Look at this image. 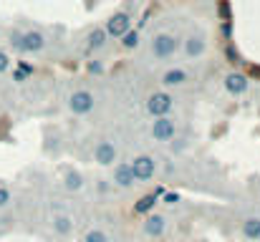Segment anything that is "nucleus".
<instances>
[{"mask_svg":"<svg viewBox=\"0 0 260 242\" xmlns=\"http://www.w3.org/2000/svg\"><path fill=\"white\" fill-rule=\"evenodd\" d=\"M149 51H152V56L154 58H172L174 53L179 51V38L172 36V33H157L154 38H152V46H149Z\"/></svg>","mask_w":260,"mask_h":242,"instance_id":"nucleus-1","label":"nucleus"},{"mask_svg":"<svg viewBox=\"0 0 260 242\" xmlns=\"http://www.w3.org/2000/svg\"><path fill=\"white\" fill-rule=\"evenodd\" d=\"M172 109H174V96L170 91H154V93L147 98V111H149V116H154V119L170 116Z\"/></svg>","mask_w":260,"mask_h":242,"instance_id":"nucleus-2","label":"nucleus"},{"mask_svg":"<svg viewBox=\"0 0 260 242\" xmlns=\"http://www.w3.org/2000/svg\"><path fill=\"white\" fill-rule=\"evenodd\" d=\"M93 106H96L93 93L86 91V88H79V91H74V93L69 96V111H71L74 116H86V114L93 111Z\"/></svg>","mask_w":260,"mask_h":242,"instance_id":"nucleus-3","label":"nucleus"},{"mask_svg":"<svg viewBox=\"0 0 260 242\" xmlns=\"http://www.w3.org/2000/svg\"><path fill=\"white\" fill-rule=\"evenodd\" d=\"M129 166H132V174H134L137 182H149V179H154V174H157V159L149 157V154L134 157Z\"/></svg>","mask_w":260,"mask_h":242,"instance_id":"nucleus-4","label":"nucleus"},{"mask_svg":"<svg viewBox=\"0 0 260 242\" xmlns=\"http://www.w3.org/2000/svg\"><path fill=\"white\" fill-rule=\"evenodd\" d=\"M152 139L154 142H172L174 134H177V121H174L172 116H159V119H154L152 121Z\"/></svg>","mask_w":260,"mask_h":242,"instance_id":"nucleus-5","label":"nucleus"},{"mask_svg":"<svg viewBox=\"0 0 260 242\" xmlns=\"http://www.w3.org/2000/svg\"><path fill=\"white\" fill-rule=\"evenodd\" d=\"M126 30H132V15L129 13H114L109 20H106V25H104V33H106V38H121Z\"/></svg>","mask_w":260,"mask_h":242,"instance_id":"nucleus-6","label":"nucleus"},{"mask_svg":"<svg viewBox=\"0 0 260 242\" xmlns=\"http://www.w3.org/2000/svg\"><path fill=\"white\" fill-rule=\"evenodd\" d=\"M119 157V149H116V144L114 142H99L96 147H93V161L96 164H101V166H114V161Z\"/></svg>","mask_w":260,"mask_h":242,"instance_id":"nucleus-7","label":"nucleus"},{"mask_svg":"<svg viewBox=\"0 0 260 242\" xmlns=\"http://www.w3.org/2000/svg\"><path fill=\"white\" fill-rule=\"evenodd\" d=\"M46 46V36L41 30H25L20 33V53H38Z\"/></svg>","mask_w":260,"mask_h":242,"instance_id":"nucleus-8","label":"nucleus"},{"mask_svg":"<svg viewBox=\"0 0 260 242\" xmlns=\"http://www.w3.org/2000/svg\"><path fill=\"white\" fill-rule=\"evenodd\" d=\"M165 230H167V217L159 215V212H149L147 220H144V235L157 240V237L165 235Z\"/></svg>","mask_w":260,"mask_h":242,"instance_id":"nucleus-9","label":"nucleus"},{"mask_svg":"<svg viewBox=\"0 0 260 242\" xmlns=\"http://www.w3.org/2000/svg\"><path fill=\"white\" fill-rule=\"evenodd\" d=\"M111 182H114L116 187H121V189H129V187H134V184H137V179H134V174H132L129 161H121V164H116V166H114Z\"/></svg>","mask_w":260,"mask_h":242,"instance_id":"nucleus-10","label":"nucleus"},{"mask_svg":"<svg viewBox=\"0 0 260 242\" xmlns=\"http://www.w3.org/2000/svg\"><path fill=\"white\" fill-rule=\"evenodd\" d=\"M248 86H250V81L245 74H240V71H230L228 76H225V88H228V93H233V96H243L245 91H248Z\"/></svg>","mask_w":260,"mask_h":242,"instance_id":"nucleus-11","label":"nucleus"},{"mask_svg":"<svg viewBox=\"0 0 260 242\" xmlns=\"http://www.w3.org/2000/svg\"><path fill=\"white\" fill-rule=\"evenodd\" d=\"M51 227H53V232L58 235V237H69L71 232H74V220L69 217V215H53L51 217Z\"/></svg>","mask_w":260,"mask_h":242,"instance_id":"nucleus-12","label":"nucleus"},{"mask_svg":"<svg viewBox=\"0 0 260 242\" xmlns=\"http://www.w3.org/2000/svg\"><path fill=\"white\" fill-rule=\"evenodd\" d=\"M187 81H189V74L184 68H170L162 76V86L165 88H177V86H184Z\"/></svg>","mask_w":260,"mask_h":242,"instance_id":"nucleus-13","label":"nucleus"},{"mask_svg":"<svg viewBox=\"0 0 260 242\" xmlns=\"http://www.w3.org/2000/svg\"><path fill=\"white\" fill-rule=\"evenodd\" d=\"M205 48H207V43H205V38L202 36H189L187 41H184V56L187 58H200L202 53H205Z\"/></svg>","mask_w":260,"mask_h":242,"instance_id":"nucleus-14","label":"nucleus"},{"mask_svg":"<svg viewBox=\"0 0 260 242\" xmlns=\"http://www.w3.org/2000/svg\"><path fill=\"white\" fill-rule=\"evenodd\" d=\"M240 232H243V237L248 242H258L260 240V217H248L243 222Z\"/></svg>","mask_w":260,"mask_h":242,"instance_id":"nucleus-15","label":"nucleus"},{"mask_svg":"<svg viewBox=\"0 0 260 242\" xmlns=\"http://www.w3.org/2000/svg\"><path fill=\"white\" fill-rule=\"evenodd\" d=\"M63 187H66L69 192H79V189L84 187V177H81V171H76V169H66V171H63Z\"/></svg>","mask_w":260,"mask_h":242,"instance_id":"nucleus-16","label":"nucleus"},{"mask_svg":"<svg viewBox=\"0 0 260 242\" xmlns=\"http://www.w3.org/2000/svg\"><path fill=\"white\" fill-rule=\"evenodd\" d=\"M154 204H157V197H154V194H147V197H142V199L134 204V212H137V215H149V212H154Z\"/></svg>","mask_w":260,"mask_h":242,"instance_id":"nucleus-17","label":"nucleus"},{"mask_svg":"<svg viewBox=\"0 0 260 242\" xmlns=\"http://www.w3.org/2000/svg\"><path fill=\"white\" fill-rule=\"evenodd\" d=\"M104 43H106V33H104V28H93L91 36H88V48H91V51H101Z\"/></svg>","mask_w":260,"mask_h":242,"instance_id":"nucleus-18","label":"nucleus"},{"mask_svg":"<svg viewBox=\"0 0 260 242\" xmlns=\"http://www.w3.org/2000/svg\"><path fill=\"white\" fill-rule=\"evenodd\" d=\"M121 46L129 48V51L137 48V46H139V30H126V33L121 36Z\"/></svg>","mask_w":260,"mask_h":242,"instance_id":"nucleus-19","label":"nucleus"},{"mask_svg":"<svg viewBox=\"0 0 260 242\" xmlns=\"http://www.w3.org/2000/svg\"><path fill=\"white\" fill-rule=\"evenodd\" d=\"M84 242H109V235L104 230L93 227V230H88L86 235H84Z\"/></svg>","mask_w":260,"mask_h":242,"instance_id":"nucleus-20","label":"nucleus"},{"mask_svg":"<svg viewBox=\"0 0 260 242\" xmlns=\"http://www.w3.org/2000/svg\"><path fill=\"white\" fill-rule=\"evenodd\" d=\"M10 202H13V194H10V189L0 184V210H5V207H10Z\"/></svg>","mask_w":260,"mask_h":242,"instance_id":"nucleus-21","label":"nucleus"},{"mask_svg":"<svg viewBox=\"0 0 260 242\" xmlns=\"http://www.w3.org/2000/svg\"><path fill=\"white\" fill-rule=\"evenodd\" d=\"M8 68H10V56L5 51H0V74H5Z\"/></svg>","mask_w":260,"mask_h":242,"instance_id":"nucleus-22","label":"nucleus"},{"mask_svg":"<svg viewBox=\"0 0 260 242\" xmlns=\"http://www.w3.org/2000/svg\"><path fill=\"white\" fill-rule=\"evenodd\" d=\"M10 46H13L15 51H20V33H18V30L10 33Z\"/></svg>","mask_w":260,"mask_h":242,"instance_id":"nucleus-23","label":"nucleus"},{"mask_svg":"<svg viewBox=\"0 0 260 242\" xmlns=\"http://www.w3.org/2000/svg\"><path fill=\"white\" fill-rule=\"evenodd\" d=\"M228 58H230V63H238V58H240V56H238V51H235L233 46H228Z\"/></svg>","mask_w":260,"mask_h":242,"instance_id":"nucleus-24","label":"nucleus"},{"mask_svg":"<svg viewBox=\"0 0 260 242\" xmlns=\"http://www.w3.org/2000/svg\"><path fill=\"white\" fill-rule=\"evenodd\" d=\"M177 199H179V197H177V194H167V204H174V202H177Z\"/></svg>","mask_w":260,"mask_h":242,"instance_id":"nucleus-25","label":"nucleus"},{"mask_svg":"<svg viewBox=\"0 0 260 242\" xmlns=\"http://www.w3.org/2000/svg\"><path fill=\"white\" fill-rule=\"evenodd\" d=\"M88 68H91V71H93V74H101V66H99V63H91V66H88Z\"/></svg>","mask_w":260,"mask_h":242,"instance_id":"nucleus-26","label":"nucleus"},{"mask_svg":"<svg viewBox=\"0 0 260 242\" xmlns=\"http://www.w3.org/2000/svg\"><path fill=\"white\" fill-rule=\"evenodd\" d=\"M126 242H137V240H126Z\"/></svg>","mask_w":260,"mask_h":242,"instance_id":"nucleus-27","label":"nucleus"}]
</instances>
